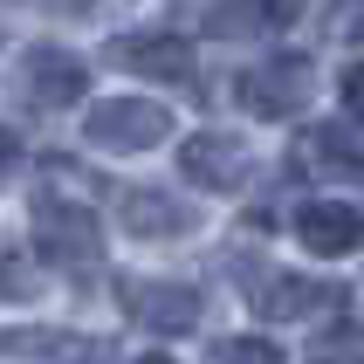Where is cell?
Returning a JSON list of instances; mask_svg holds the SVG:
<instances>
[{
  "label": "cell",
  "mask_w": 364,
  "mask_h": 364,
  "mask_svg": "<svg viewBox=\"0 0 364 364\" xmlns=\"http://www.w3.org/2000/svg\"><path fill=\"white\" fill-rule=\"evenodd\" d=\"M35 241L55 268H97L103 262V220L97 206L62 200V193H41L35 200Z\"/></svg>",
  "instance_id": "cell-1"
},
{
  "label": "cell",
  "mask_w": 364,
  "mask_h": 364,
  "mask_svg": "<svg viewBox=\"0 0 364 364\" xmlns=\"http://www.w3.org/2000/svg\"><path fill=\"white\" fill-rule=\"evenodd\" d=\"M234 97H241L255 117H296V110H309V97H316V62L309 55H268L262 69H247V76L234 82Z\"/></svg>",
  "instance_id": "cell-2"
},
{
  "label": "cell",
  "mask_w": 364,
  "mask_h": 364,
  "mask_svg": "<svg viewBox=\"0 0 364 364\" xmlns=\"http://www.w3.org/2000/svg\"><path fill=\"white\" fill-rule=\"evenodd\" d=\"M179 172L206 193H241L255 179V144L234 138V131H193L179 144Z\"/></svg>",
  "instance_id": "cell-3"
},
{
  "label": "cell",
  "mask_w": 364,
  "mask_h": 364,
  "mask_svg": "<svg viewBox=\"0 0 364 364\" xmlns=\"http://www.w3.org/2000/svg\"><path fill=\"white\" fill-rule=\"evenodd\" d=\"M117 303L138 330H159V337H186L200 330V289L186 282H144V275H124L117 282Z\"/></svg>",
  "instance_id": "cell-4"
},
{
  "label": "cell",
  "mask_w": 364,
  "mask_h": 364,
  "mask_svg": "<svg viewBox=\"0 0 364 364\" xmlns=\"http://www.w3.org/2000/svg\"><path fill=\"white\" fill-rule=\"evenodd\" d=\"M90 144L97 151H144V144H159L172 131V110H159L151 97H110L90 110Z\"/></svg>",
  "instance_id": "cell-5"
},
{
  "label": "cell",
  "mask_w": 364,
  "mask_h": 364,
  "mask_svg": "<svg viewBox=\"0 0 364 364\" xmlns=\"http://www.w3.org/2000/svg\"><path fill=\"white\" fill-rule=\"evenodd\" d=\"M21 82H28V97L41 110H69V103L90 97V62L69 55V48H35V55L21 62Z\"/></svg>",
  "instance_id": "cell-6"
},
{
  "label": "cell",
  "mask_w": 364,
  "mask_h": 364,
  "mask_svg": "<svg viewBox=\"0 0 364 364\" xmlns=\"http://www.w3.org/2000/svg\"><path fill=\"white\" fill-rule=\"evenodd\" d=\"M247 303H255V316H268V323H296V316L330 309L337 289L309 282V275H289V268H268V282H247Z\"/></svg>",
  "instance_id": "cell-7"
},
{
  "label": "cell",
  "mask_w": 364,
  "mask_h": 364,
  "mask_svg": "<svg viewBox=\"0 0 364 364\" xmlns=\"http://www.w3.org/2000/svg\"><path fill=\"white\" fill-rule=\"evenodd\" d=\"M103 62H117L131 76H151V82H186L193 76V48L179 35H117L103 48Z\"/></svg>",
  "instance_id": "cell-8"
},
{
  "label": "cell",
  "mask_w": 364,
  "mask_h": 364,
  "mask_svg": "<svg viewBox=\"0 0 364 364\" xmlns=\"http://www.w3.org/2000/svg\"><path fill=\"white\" fill-rule=\"evenodd\" d=\"M296 241L309 247V255H358L364 247V213L344 200H309L303 213H296Z\"/></svg>",
  "instance_id": "cell-9"
},
{
  "label": "cell",
  "mask_w": 364,
  "mask_h": 364,
  "mask_svg": "<svg viewBox=\"0 0 364 364\" xmlns=\"http://www.w3.org/2000/svg\"><path fill=\"white\" fill-rule=\"evenodd\" d=\"M117 220L138 234V241H179L193 234V206L172 200V193H151V186H124L117 193Z\"/></svg>",
  "instance_id": "cell-10"
},
{
  "label": "cell",
  "mask_w": 364,
  "mask_h": 364,
  "mask_svg": "<svg viewBox=\"0 0 364 364\" xmlns=\"http://www.w3.org/2000/svg\"><path fill=\"white\" fill-rule=\"evenodd\" d=\"M303 7H309V0H213V7H206V35H220V41L268 35V28L303 21Z\"/></svg>",
  "instance_id": "cell-11"
},
{
  "label": "cell",
  "mask_w": 364,
  "mask_h": 364,
  "mask_svg": "<svg viewBox=\"0 0 364 364\" xmlns=\"http://www.w3.org/2000/svg\"><path fill=\"white\" fill-rule=\"evenodd\" d=\"M0 350H7V358H35V364H117L110 344H97V337H69V330H7Z\"/></svg>",
  "instance_id": "cell-12"
},
{
  "label": "cell",
  "mask_w": 364,
  "mask_h": 364,
  "mask_svg": "<svg viewBox=\"0 0 364 364\" xmlns=\"http://www.w3.org/2000/svg\"><path fill=\"white\" fill-rule=\"evenodd\" d=\"M296 159H303V172H323V179H364V138L344 131V124L309 131V138L296 144Z\"/></svg>",
  "instance_id": "cell-13"
},
{
  "label": "cell",
  "mask_w": 364,
  "mask_h": 364,
  "mask_svg": "<svg viewBox=\"0 0 364 364\" xmlns=\"http://www.w3.org/2000/svg\"><path fill=\"white\" fill-rule=\"evenodd\" d=\"M309 358L316 364H364V330L358 323H330L309 337Z\"/></svg>",
  "instance_id": "cell-14"
},
{
  "label": "cell",
  "mask_w": 364,
  "mask_h": 364,
  "mask_svg": "<svg viewBox=\"0 0 364 364\" xmlns=\"http://www.w3.org/2000/svg\"><path fill=\"white\" fill-rule=\"evenodd\" d=\"M41 289V275H35V262L21 255L14 241H0V303H28Z\"/></svg>",
  "instance_id": "cell-15"
},
{
  "label": "cell",
  "mask_w": 364,
  "mask_h": 364,
  "mask_svg": "<svg viewBox=\"0 0 364 364\" xmlns=\"http://www.w3.org/2000/svg\"><path fill=\"white\" fill-rule=\"evenodd\" d=\"M323 35L337 41V48H364V0H337L323 14Z\"/></svg>",
  "instance_id": "cell-16"
},
{
  "label": "cell",
  "mask_w": 364,
  "mask_h": 364,
  "mask_svg": "<svg viewBox=\"0 0 364 364\" xmlns=\"http://www.w3.org/2000/svg\"><path fill=\"white\" fill-rule=\"evenodd\" d=\"M213 358H220V364H282V350L268 344V337H227Z\"/></svg>",
  "instance_id": "cell-17"
},
{
  "label": "cell",
  "mask_w": 364,
  "mask_h": 364,
  "mask_svg": "<svg viewBox=\"0 0 364 364\" xmlns=\"http://www.w3.org/2000/svg\"><path fill=\"white\" fill-rule=\"evenodd\" d=\"M337 97H344L350 124H364V62H358V69H344V82H337Z\"/></svg>",
  "instance_id": "cell-18"
},
{
  "label": "cell",
  "mask_w": 364,
  "mask_h": 364,
  "mask_svg": "<svg viewBox=\"0 0 364 364\" xmlns=\"http://www.w3.org/2000/svg\"><path fill=\"white\" fill-rule=\"evenodd\" d=\"M14 165H21V138L7 131V124H0V186L14 179Z\"/></svg>",
  "instance_id": "cell-19"
},
{
  "label": "cell",
  "mask_w": 364,
  "mask_h": 364,
  "mask_svg": "<svg viewBox=\"0 0 364 364\" xmlns=\"http://www.w3.org/2000/svg\"><path fill=\"white\" fill-rule=\"evenodd\" d=\"M138 364H172V358H138Z\"/></svg>",
  "instance_id": "cell-20"
}]
</instances>
